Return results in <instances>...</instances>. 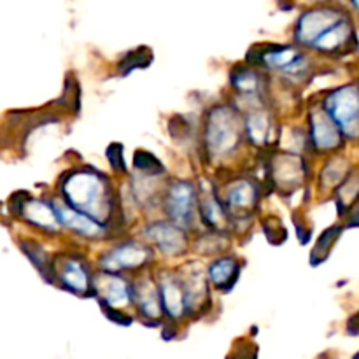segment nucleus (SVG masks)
I'll return each instance as SVG.
<instances>
[{
	"label": "nucleus",
	"mask_w": 359,
	"mask_h": 359,
	"mask_svg": "<svg viewBox=\"0 0 359 359\" xmlns=\"http://www.w3.org/2000/svg\"><path fill=\"white\" fill-rule=\"evenodd\" d=\"M263 233H265L266 241L273 245L284 244L287 238V230L280 223L279 217L276 216H270L266 219H263Z\"/></svg>",
	"instance_id": "c85d7f7f"
},
{
	"label": "nucleus",
	"mask_w": 359,
	"mask_h": 359,
	"mask_svg": "<svg viewBox=\"0 0 359 359\" xmlns=\"http://www.w3.org/2000/svg\"><path fill=\"white\" fill-rule=\"evenodd\" d=\"M245 137L244 114L237 105L217 104L207 111L202 140L209 161H223L233 156Z\"/></svg>",
	"instance_id": "f03ea898"
},
{
	"label": "nucleus",
	"mask_w": 359,
	"mask_h": 359,
	"mask_svg": "<svg viewBox=\"0 0 359 359\" xmlns=\"http://www.w3.org/2000/svg\"><path fill=\"white\" fill-rule=\"evenodd\" d=\"M21 212L27 217V221H30L32 224H35L37 228L46 231H51L56 233L60 230V219L58 214L55 210V203L53 202H44V200H28L21 207Z\"/></svg>",
	"instance_id": "4be33fe9"
},
{
	"label": "nucleus",
	"mask_w": 359,
	"mask_h": 359,
	"mask_svg": "<svg viewBox=\"0 0 359 359\" xmlns=\"http://www.w3.org/2000/svg\"><path fill=\"white\" fill-rule=\"evenodd\" d=\"M156 280H158V287H160L165 314L170 316L172 319L182 318V316L188 312V309H186L184 291H182L177 272H175V270L160 272L158 273Z\"/></svg>",
	"instance_id": "aec40b11"
},
{
	"label": "nucleus",
	"mask_w": 359,
	"mask_h": 359,
	"mask_svg": "<svg viewBox=\"0 0 359 359\" xmlns=\"http://www.w3.org/2000/svg\"><path fill=\"white\" fill-rule=\"evenodd\" d=\"M133 168H135V172H142V174L149 175L167 174V168L163 167V163L153 153H149L146 149L135 151V154H133Z\"/></svg>",
	"instance_id": "cd10ccee"
},
{
	"label": "nucleus",
	"mask_w": 359,
	"mask_h": 359,
	"mask_svg": "<svg viewBox=\"0 0 359 359\" xmlns=\"http://www.w3.org/2000/svg\"><path fill=\"white\" fill-rule=\"evenodd\" d=\"M265 74L258 67L249 63L235 65L230 74V84L237 95V105L245 104L244 109L265 105Z\"/></svg>",
	"instance_id": "f8f14e48"
},
{
	"label": "nucleus",
	"mask_w": 359,
	"mask_h": 359,
	"mask_svg": "<svg viewBox=\"0 0 359 359\" xmlns=\"http://www.w3.org/2000/svg\"><path fill=\"white\" fill-rule=\"evenodd\" d=\"M245 63L262 70L276 72L290 83H304L314 65L304 48L297 44H258L249 49Z\"/></svg>",
	"instance_id": "7ed1b4c3"
},
{
	"label": "nucleus",
	"mask_w": 359,
	"mask_h": 359,
	"mask_svg": "<svg viewBox=\"0 0 359 359\" xmlns=\"http://www.w3.org/2000/svg\"><path fill=\"white\" fill-rule=\"evenodd\" d=\"M347 140H359V84L346 83L333 88L321 102Z\"/></svg>",
	"instance_id": "423d86ee"
},
{
	"label": "nucleus",
	"mask_w": 359,
	"mask_h": 359,
	"mask_svg": "<svg viewBox=\"0 0 359 359\" xmlns=\"http://www.w3.org/2000/svg\"><path fill=\"white\" fill-rule=\"evenodd\" d=\"M346 226L344 224H332V226L326 228L321 235H319L318 242L314 244V249L311 251V265L319 266L326 262V259L332 256L333 248L339 242V238L342 237Z\"/></svg>",
	"instance_id": "393cba45"
},
{
	"label": "nucleus",
	"mask_w": 359,
	"mask_h": 359,
	"mask_svg": "<svg viewBox=\"0 0 359 359\" xmlns=\"http://www.w3.org/2000/svg\"><path fill=\"white\" fill-rule=\"evenodd\" d=\"M153 51L147 46H140V48L133 49V51H128L123 56L121 62L118 63L119 76H130L133 70L147 69L153 63Z\"/></svg>",
	"instance_id": "bb28decb"
},
{
	"label": "nucleus",
	"mask_w": 359,
	"mask_h": 359,
	"mask_svg": "<svg viewBox=\"0 0 359 359\" xmlns=\"http://www.w3.org/2000/svg\"><path fill=\"white\" fill-rule=\"evenodd\" d=\"M335 205L339 210L340 217H347L354 205L359 202V167H354L353 172L346 177V181L337 188Z\"/></svg>",
	"instance_id": "b1692460"
},
{
	"label": "nucleus",
	"mask_w": 359,
	"mask_h": 359,
	"mask_svg": "<svg viewBox=\"0 0 359 359\" xmlns=\"http://www.w3.org/2000/svg\"><path fill=\"white\" fill-rule=\"evenodd\" d=\"M349 6H351V9H353L354 13L359 16V0H349Z\"/></svg>",
	"instance_id": "2f4dec72"
},
{
	"label": "nucleus",
	"mask_w": 359,
	"mask_h": 359,
	"mask_svg": "<svg viewBox=\"0 0 359 359\" xmlns=\"http://www.w3.org/2000/svg\"><path fill=\"white\" fill-rule=\"evenodd\" d=\"M175 272L184 291L188 312L205 307L210 302V283L207 277V269H203L198 262H189L179 266Z\"/></svg>",
	"instance_id": "4468645a"
},
{
	"label": "nucleus",
	"mask_w": 359,
	"mask_h": 359,
	"mask_svg": "<svg viewBox=\"0 0 359 359\" xmlns=\"http://www.w3.org/2000/svg\"><path fill=\"white\" fill-rule=\"evenodd\" d=\"M93 287L102 307L121 309L133 302L132 280L125 279L121 273H105L98 270V273H95Z\"/></svg>",
	"instance_id": "dca6fc26"
},
{
	"label": "nucleus",
	"mask_w": 359,
	"mask_h": 359,
	"mask_svg": "<svg viewBox=\"0 0 359 359\" xmlns=\"http://www.w3.org/2000/svg\"><path fill=\"white\" fill-rule=\"evenodd\" d=\"M198 216L207 230L228 233L231 226V216L212 182L209 186H198Z\"/></svg>",
	"instance_id": "2eb2a0df"
},
{
	"label": "nucleus",
	"mask_w": 359,
	"mask_h": 359,
	"mask_svg": "<svg viewBox=\"0 0 359 359\" xmlns=\"http://www.w3.org/2000/svg\"><path fill=\"white\" fill-rule=\"evenodd\" d=\"M309 140L311 149L318 154H335L346 147L347 139L339 128L332 116L326 112L323 105L309 109L307 114Z\"/></svg>",
	"instance_id": "9d476101"
},
{
	"label": "nucleus",
	"mask_w": 359,
	"mask_h": 359,
	"mask_svg": "<svg viewBox=\"0 0 359 359\" xmlns=\"http://www.w3.org/2000/svg\"><path fill=\"white\" fill-rule=\"evenodd\" d=\"M231 216V223L242 219H251L252 212L258 209L259 200L265 195L256 179L252 177H235L223 184V193H219Z\"/></svg>",
	"instance_id": "1a4fd4ad"
},
{
	"label": "nucleus",
	"mask_w": 359,
	"mask_h": 359,
	"mask_svg": "<svg viewBox=\"0 0 359 359\" xmlns=\"http://www.w3.org/2000/svg\"><path fill=\"white\" fill-rule=\"evenodd\" d=\"M244 114L245 139L256 147L269 146L273 140V118L266 105L248 109Z\"/></svg>",
	"instance_id": "6ab92c4d"
},
{
	"label": "nucleus",
	"mask_w": 359,
	"mask_h": 359,
	"mask_svg": "<svg viewBox=\"0 0 359 359\" xmlns=\"http://www.w3.org/2000/svg\"><path fill=\"white\" fill-rule=\"evenodd\" d=\"M354 165H351V160L344 154L335 153L321 168L319 174V189L326 193H335L337 188L346 181L347 175L353 172Z\"/></svg>",
	"instance_id": "5701e85b"
},
{
	"label": "nucleus",
	"mask_w": 359,
	"mask_h": 359,
	"mask_svg": "<svg viewBox=\"0 0 359 359\" xmlns=\"http://www.w3.org/2000/svg\"><path fill=\"white\" fill-rule=\"evenodd\" d=\"M228 245H230L228 233L214 230H207L205 233H200V237L193 242V249L205 256H221L226 251Z\"/></svg>",
	"instance_id": "a878e982"
},
{
	"label": "nucleus",
	"mask_w": 359,
	"mask_h": 359,
	"mask_svg": "<svg viewBox=\"0 0 359 359\" xmlns=\"http://www.w3.org/2000/svg\"><path fill=\"white\" fill-rule=\"evenodd\" d=\"M358 84H359V79H358Z\"/></svg>",
	"instance_id": "72a5a7b5"
},
{
	"label": "nucleus",
	"mask_w": 359,
	"mask_h": 359,
	"mask_svg": "<svg viewBox=\"0 0 359 359\" xmlns=\"http://www.w3.org/2000/svg\"><path fill=\"white\" fill-rule=\"evenodd\" d=\"M144 238L165 258H181L189 249L188 230L177 226L170 219L149 221L144 226Z\"/></svg>",
	"instance_id": "9b49d317"
},
{
	"label": "nucleus",
	"mask_w": 359,
	"mask_h": 359,
	"mask_svg": "<svg viewBox=\"0 0 359 359\" xmlns=\"http://www.w3.org/2000/svg\"><path fill=\"white\" fill-rule=\"evenodd\" d=\"M55 280L70 293L81 297L95 294V276L81 255H63V258L55 263Z\"/></svg>",
	"instance_id": "ddd939ff"
},
{
	"label": "nucleus",
	"mask_w": 359,
	"mask_h": 359,
	"mask_svg": "<svg viewBox=\"0 0 359 359\" xmlns=\"http://www.w3.org/2000/svg\"><path fill=\"white\" fill-rule=\"evenodd\" d=\"M266 170H269L266 181H270L272 188L283 195L297 191L309 177L307 160L302 154L284 149L272 153V156L266 160Z\"/></svg>",
	"instance_id": "6e6552de"
},
{
	"label": "nucleus",
	"mask_w": 359,
	"mask_h": 359,
	"mask_svg": "<svg viewBox=\"0 0 359 359\" xmlns=\"http://www.w3.org/2000/svg\"><path fill=\"white\" fill-rule=\"evenodd\" d=\"M154 259L153 245L139 238H126L112 245L109 251L100 255L97 265L100 272L123 273L142 272L151 266Z\"/></svg>",
	"instance_id": "39448f33"
},
{
	"label": "nucleus",
	"mask_w": 359,
	"mask_h": 359,
	"mask_svg": "<svg viewBox=\"0 0 359 359\" xmlns=\"http://www.w3.org/2000/svg\"><path fill=\"white\" fill-rule=\"evenodd\" d=\"M62 200L67 205L95 217L100 223L109 224L114 219L116 202L112 186L107 175L93 167L76 168L60 184Z\"/></svg>",
	"instance_id": "f257e3e1"
},
{
	"label": "nucleus",
	"mask_w": 359,
	"mask_h": 359,
	"mask_svg": "<svg viewBox=\"0 0 359 359\" xmlns=\"http://www.w3.org/2000/svg\"><path fill=\"white\" fill-rule=\"evenodd\" d=\"M55 203V210L58 214L60 224L67 230H70L72 233L79 235V237L88 238V241H100V238H105L107 235L109 228L107 224L100 223L95 217L88 216V214L81 212V210L74 209V207L67 205L65 202H60L56 200Z\"/></svg>",
	"instance_id": "f3484780"
},
{
	"label": "nucleus",
	"mask_w": 359,
	"mask_h": 359,
	"mask_svg": "<svg viewBox=\"0 0 359 359\" xmlns=\"http://www.w3.org/2000/svg\"><path fill=\"white\" fill-rule=\"evenodd\" d=\"M132 293L133 302H135L140 314L149 319L161 318V314H163V302H161L158 280L153 279L146 270L137 273L135 279L132 280Z\"/></svg>",
	"instance_id": "a211bd4d"
},
{
	"label": "nucleus",
	"mask_w": 359,
	"mask_h": 359,
	"mask_svg": "<svg viewBox=\"0 0 359 359\" xmlns=\"http://www.w3.org/2000/svg\"><path fill=\"white\" fill-rule=\"evenodd\" d=\"M347 333L349 335H359V312L351 316V319L347 321Z\"/></svg>",
	"instance_id": "7c9ffc66"
},
{
	"label": "nucleus",
	"mask_w": 359,
	"mask_h": 359,
	"mask_svg": "<svg viewBox=\"0 0 359 359\" xmlns=\"http://www.w3.org/2000/svg\"><path fill=\"white\" fill-rule=\"evenodd\" d=\"M209 283L221 293H230L241 277V262L233 255H221L207 265Z\"/></svg>",
	"instance_id": "412c9836"
},
{
	"label": "nucleus",
	"mask_w": 359,
	"mask_h": 359,
	"mask_svg": "<svg viewBox=\"0 0 359 359\" xmlns=\"http://www.w3.org/2000/svg\"><path fill=\"white\" fill-rule=\"evenodd\" d=\"M161 207L172 223L184 230H193L198 216V184L189 179H174L167 182Z\"/></svg>",
	"instance_id": "20e7f679"
},
{
	"label": "nucleus",
	"mask_w": 359,
	"mask_h": 359,
	"mask_svg": "<svg viewBox=\"0 0 359 359\" xmlns=\"http://www.w3.org/2000/svg\"><path fill=\"white\" fill-rule=\"evenodd\" d=\"M349 11L337 4H321L307 9L300 14L293 30L294 44L304 49H311V46L325 34L326 30L339 23Z\"/></svg>",
	"instance_id": "0eeeda50"
},
{
	"label": "nucleus",
	"mask_w": 359,
	"mask_h": 359,
	"mask_svg": "<svg viewBox=\"0 0 359 359\" xmlns=\"http://www.w3.org/2000/svg\"><path fill=\"white\" fill-rule=\"evenodd\" d=\"M105 158H107L109 165H111L112 172L118 175L128 174V167H126L125 160V147L121 142L109 144L107 151H105Z\"/></svg>",
	"instance_id": "c756f323"
},
{
	"label": "nucleus",
	"mask_w": 359,
	"mask_h": 359,
	"mask_svg": "<svg viewBox=\"0 0 359 359\" xmlns=\"http://www.w3.org/2000/svg\"><path fill=\"white\" fill-rule=\"evenodd\" d=\"M353 359H359V354H356V356H354Z\"/></svg>",
	"instance_id": "473e14b6"
}]
</instances>
